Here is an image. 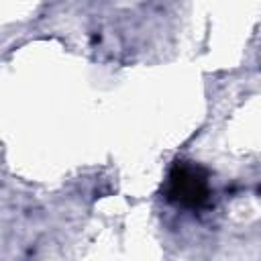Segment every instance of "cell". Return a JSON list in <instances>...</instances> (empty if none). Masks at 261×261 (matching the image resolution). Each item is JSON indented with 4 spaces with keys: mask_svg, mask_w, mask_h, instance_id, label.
<instances>
[{
    "mask_svg": "<svg viewBox=\"0 0 261 261\" xmlns=\"http://www.w3.org/2000/svg\"><path fill=\"white\" fill-rule=\"evenodd\" d=\"M173 190H175V194L181 198V202H184V200L200 202V200L204 198V194H206L204 181H202L194 171H188V169L179 171V175L173 177Z\"/></svg>",
    "mask_w": 261,
    "mask_h": 261,
    "instance_id": "cell-1",
    "label": "cell"
}]
</instances>
